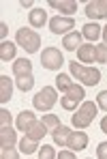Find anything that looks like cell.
Masks as SVG:
<instances>
[{"label": "cell", "mask_w": 107, "mask_h": 159, "mask_svg": "<svg viewBox=\"0 0 107 159\" xmlns=\"http://www.w3.org/2000/svg\"><path fill=\"white\" fill-rule=\"evenodd\" d=\"M36 123V116H34V112H30V110H22L19 112V116H17V120H15V127L19 129V131L26 133L32 125Z\"/></svg>", "instance_id": "4fadbf2b"}, {"label": "cell", "mask_w": 107, "mask_h": 159, "mask_svg": "<svg viewBox=\"0 0 107 159\" xmlns=\"http://www.w3.org/2000/svg\"><path fill=\"white\" fill-rule=\"evenodd\" d=\"M96 106L107 112V90H103V93H99V95H96Z\"/></svg>", "instance_id": "f1b7e54d"}, {"label": "cell", "mask_w": 107, "mask_h": 159, "mask_svg": "<svg viewBox=\"0 0 107 159\" xmlns=\"http://www.w3.org/2000/svg\"><path fill=\"white\" fill-rule=\"evenodd\" d=\"M81 41V32H69V34H64V39H62V48L64 50H69V52H73V50H79V43Z\"/></svg>", "instance_id": "ac0fdd59"}, {"label": "cell", "mask_w": 107, "mask_h": 159, "mask_svg": "<svg viewBox=\"0 0 107 159\" xmlns=\"http://www.w3.org/2000/svg\"><path fill=\"white\" fill-rule=\"evenodd\" d=\"M6 34H9V26H6L4 22H0V39L6 41Z\"/></svg>", "instance_id": "1f68e13d"}, {"label": "cell", "mask_w": 107, "mask_h": 159, "mask_svg": "<svg viewBox=\"0 0 107 159\" xmlns=\"http://www.w3.org/2000/svg\"><path fill=\"white\" fill-rule=\"evenodd\" d=\"M17 144V135L13 125H0V146L2 148H9V146H15Z\"/></svg>", "instance_id": "7c38bea8"}, {"label": "cell", "mask_w": 107, "mask_h": 159, "mask_svg": "<svg viewBox=\"0 0 107 159\" xmlns=\"http://www.w3.org/2000/svg\"><path fill=\"white\" fill-rule=\"evenodd\" d=\"M19 7H24V9L26 7H32V0H19Z\"/></svg>", "instance_id": "836d02e7"}, {"label": "cell", "mask_w": 107, "mask_h": 159, "mask_svg": "<svg viewBox=\"0 0 107 159\" xmlns=\"http://www.w3.org/2000/svg\"><path fill=\"white\" fill-rule=\"evenodd\" d=\"M88 133L86 131H73L71 133V138H69V142H66V146H69V151H73V153H77V151H83L86 146H88Z\"/></svg>", "instance_id": "8fae6325"}, {"label": "cell", "mask_w": 107, "mask_h": 159, "mask_svg": "<svg viewBox=\"0 0 107 159\" xmlns=\"http://www.w3.org/2000/svg\"><path fill=\"white\" fill-rule=\"evenodd\" d=\"M96 112H99V106L94 101H83L79 106V110H75V114H73V127H79V129L90 127Z\"/></svg>", "instance_id": "7a4b0ae2"}, {"label": "cell", "mask_w": 107, "mask_h": 159, "mask_svg": "<svg viewBox=\"0 0 107 159\" xmlns=\"http://www.w3.org/2000/svg\"><path fill=\"white\" fill-rule=\"evenodd\" d=\"M56 151H54L52 144H43L41 148H39V159H56Z\"/></svg>", "instance_id": "484cf974"}, {"label": "cell", "mask_w": 107, "mask_h": 159, "mask_svg": "<svg viewBox=\"0 0 107 159\" xmlns=\"http://www.w3.org/2000/svg\"><path fill=\"white\" fill-rule=\"evenodd\" d=\"M17 146H19V151H22L24 155H32V153L39 148V144H36L34 140H30L28 135H24V138H22V142H19Z\"/></svg>", "instance_id": "cb8c5ba5"}, {"label": "cell", "mask_w": 107, "mask_h": 159, "mask_svg": "<svg viewBox=\"0 0 107 159\" xmlns=\"http://www.w3.org/2000/svg\"><path fill=\"white\" fill-rule=\"evenodd\" d=\"M83 88L81 86H73L62 99H60V103H62V107L64 110H77V106L79 103H83Z\"/></svg>", "instance_id": "ba28073f"}, {"label": "cell", "mask_w": 107, "mask_h": 159, "mask_svg": "<svg viewBox=\"0 0 107 159\" xmlns=\"http://www.w3.org/2000/svg\"><path fill=\"white\" fill-rule=\"evenodd\" d=\"M96 62L107 65V45L105 43H99V45H96Z\"/></svg>", "instance_id": "4316f807"}, {"label": "cell", "mask_w": 107, "mask_h": 159, "mask_svg": "<svg viewBox=\"0 0 107 159\" xmlns=\"http://www.w3.org/2000/svg\"><path fill=\"white\" fill-rule=\"evenodd\" d=\"M88 159H90V157H88Z\"/></svg>", "instance_id": "d590c367"}, {"label": "cell", "mask_w": 107, "mask_h": 159, "mask_svg": "<svg viewBox=\"0 0 107 159\" xmlns=\"http://www.w3.org/2000/svg\"><path fill=\"white\" fill-rule=\"evenodd\" d=\"M28 24H30L32 30L45 26V24H47V13H45V9H32V11L28 13Z\"/></svg>", "instance_id": "5bb4252c"}, {"label": "cell", "mask_w": 107, "mask_h": 159, "mask_svg": "<svg viewBox=\"0 0 107 159\" xmlns=\"http://www.w3.org/2000/svg\"><path fill=\"white\" fill-rule=\"evenodd\" d=\"M103 43L107 45V24H105V28H103Z\"/></svg>", "instance_id": "e575fe53"}, {"label": "cell", "mask_w": 107, "mask_h": 159, "mask_svg": "<svg viewBox=\"0 0 107 159\" xmlns=\"http://www.w3.org/2000/svg\"><path fill=\"white\" fill-rule=\"evenodd\" d=\"M71 133H73V129H71V127L60 125V127L52 133V135H54V144H58V146H66V142H69Z\"/></svg>", "instance_id": "d6986e66"}, {"label": "cell", "mask_w": 107, "mask_h": 159, "mask_svg": "<svg viewBox=\"0 0 107 159\" xmlns=\"http://www.w3.org/2000/svg\"><path fill=\"white\" fill-rule=\"evenodd\" d=\"M77 62H81V65L96 62V45H92V43H81L79 50H77Z\"/></svg>", "instance_id": "30bf717a"}, {"label": "cell", "mask_w": 107, "mask_h": 159, "mask_svg": "<svg viewBox=\"0 0 107 159\" xmlns=\"http://www.w3.org/2000/svg\"><path fill=\"white\" fill-rule=\"evenodd\" d=\"M0 159H19V153H17L15 146H9V148H2Z\"/></svg>", "instance_id": "83f0119b"}, {"label": "cell", "mask_w": 107, "mask_h": 159, "mask_svg": "<svg viewBox=\"0 0 107 159\" xmlns=\"http://www.w3.org/2000/svg\"><path fill=\"white\" fill-rule=\"evenodd\" d=\"M41 65H43V69H47V71H58V69L64 65L62 52L56 50V48H45V50L41 52Z\"/></svg>", "instance_id": "5b68a950"}, {"label": "cell", "mask_w": 107, "mask_h": 159, "mask_svg": "<svg viewBox=\"0 0 107 159\" xmlns=\"http://www.w3.org/2000/svg\"><path fill=\"white\" fill-rule=\"evenodd\" d=\"M47 131H49V129H47V127H45L41 120H36V123H34V125H32V127H30V129L26 131V135L30 138V140L39 142V140H43V138L47 135Z\"/></svg>", "instance_id": "ffe728a7"}, {"label": "cell", "mask_w": 107, "mask_h": 159, "mask_svg": "<svg viewBox=\"0 0 107 159\" xmlns=\"http://www.w3.org/2000/svg\"><path fill=\"white\" fill-rule=\"evenodd\" d=\"M15 58V43L13 41H0V60H13Z\"/></svg>", "instance_id": "44dd1931"}, {"label": "cell", "mask_w": 107, "mask_h": 159, "mask_svg": "<svg viewBox=\"0 0 107 159\" xmlns=\"http://www.w3.org/2000/svg\"><path fill=\"white\" fill-rule=\"evenodd\" d=\"M73 88V80H71V75H66V73H60L58 78H56V90L58 93H69Z\"/></svg>", "instance_id": "7402d4cb"}, {"label": "cell", "mask_w": 107, "mask_h": 159, "mask_svg": "<svg viewBox=\"0 0 107 159\" xmlns=\"http://www.w3.org/2000/svg\"><path fill=\"white\" fill-rule=\"evenodd\" d=\"M15 41H17V45H22V50L28 52V54L39 52V48H41V37H39L32 28H19V30L15 32Z\"/></svg>", "instance_id": "3957f363"}, {"label": "cell", "mask_w": 107, "mask_h": 159, "mask_svg": "<svg viewBox=\"0 0 107 159\" xmlns=\"http://www.w3.org/2000/svg\"><path fill=\"white\" fill-rule=\"evenodd\" d=\"M83 13L88 20H103L107 17V0H90L83 7Z\"/></svg>", "instance_id": "52a82bcc"}, {"label": "cell", "mask_w": 107, "mask_h": 159, "mask_svg": "<svg viewBox=\"0 0 107 159\" xmlns=\"http://www.w3.org/2000/svg\"><path fill=\"white\" fill-rule=\"evenodd\" d=\"M56 159H77V157H75V153H73V151H60Z\"/></svg>", "instance_id": "4dcf8cb0"}, {"label": "cell", "mask_w": 107, "mask_h": 159, "mask_svg": "<svg viewBox=\"0 0 107 159\" xmlns=\"http://www.w3.org/2000/svg\"><path fill=\"white\" fill-rule=\"evenodd\" d=\"M47 4L52 7L54 11L62 13L64 17H69V15H75V13H77V2H75V0H49Z\"/></svg>", "instance_id": "9c48e42d"}, {"label": "cell", "mask_w": 107, "mask_h": 159, "mask_svg": "<svg viewBox=\"0 0 107 159\" xmlns=\"http://www.w3.org/2000/svg\"><path fill=\"white\" fill-rule=\"evenodd\" d=\"M101 131H103V133H107V116L103 118V120H101Z\"/></svg>", "instance_id": "d6a6232c"}, {"label": "cell", "mask_w": 107, "mask_h": 159, "mask_svg": "<svg viewBox=\"0 0 107 159\" xmlns=\"http://www.w3.org/2000/svg\"><path fill=\"white\" fill-rule=\"evenodd\" d=\"M101 34H103V30H101L99 24H94V22H88V24H83V28H81V37H86L88 43L90 41H99Z\"/></svg>", "instance_id": "2e32d148"}, {"label": "cell", "mask_w": 107, "mask_h": 159, "mask_svg": "<svg viewBox=\"0 0 107 159\" xmlns=\"http://www.w3.org/2000/svg\"><path fill=\"white\" fill-rule=\"evenodd\" d=\"M41 123H43V125H45V127H47L52 133L56 131L60 125H62V123H60V118H58V116H54V114H45V116L41 118Z\"/></svg>", "instance_id": "d4e9b609"}, {"label": "cell", "mask_w": 107, "mask_h": 159, "mask_svg": "<svg viewBox=\"0 0 107 159\" xmlns=\"http://www.w3.org/2000/svg\"><path fill=\"white\" fill-rule=\"evenodd\" d=\"M56 99H58V90L54 86H45L32 97V106L39 112H47V110H52L56 106Z\"/></svg>", "instance_id": "277c9868"}, {"label": "cell", "mask_w": 107, "mask_h": 159, "mask_svg": "<svg viewBox=\"0 0 107 159\" xmlns=\"http://www.w3.org/2000/svg\"><path fill=\"white\" fill-rule=\"evenodd\" d=\"M11 95H13V82L6 75H0V106L2 107H4V103L11 101Z\"/></svg>", "instance_id": "9a60e30c"}, {"label": "cell", "mask_w": 107, "mask_h": 159, "mask_svg": "<svg viewBox=\"0 0 107 159\" xmlns=\"http://www.w3.org/2000/svg\"><path fill=\"white\" fill-rule=\"evenodd\" d=\"M96 157L99 159H107V142H101L96 146Z\"/></svg>", "instance_id": "f546056e"}, {"label": "cell", "mask_w": 107, "mask_h": 159, "mask_svg": "<svg viewBox=\"0 0 107 159\" xmlns=\"http://www.w3.org/2000/svg\"><path fill=\"white\" fill-rule=\"evenodd\" d=\"M69 69H71V75L77 78L81 84H86V86H96V84L101 82V71L94 69V67H86V65L77 62V60H75V62L71 60Z\"/></svg>", "instance_id": "6da1fadb"}, {"label": "cell", "mask_w": 107, "mask_h": 159, "mask_svg": "<svg viewBox=\"0 0 107 159\" xmlns=\"http://www.w3.org/2000/svg\"><path fill=\"white\" fill-rule=\"evenodd\" d=\"M15 86L22 90V93H28L34 88V75H19L15 78Z\"/></svg>", "instance_id": "603a6c76"}, {"label": "cell", "mask_w": 107, "mask_h": 159, "mask_svg": "<svg viewBox=\"0 0 107 159\" xmlns=\"http://www.w3.org/2000/svg\"><path fill=\"white\" fill-rule=\"evenodd\" d=\"M49 30H52V34H69V32H73V26H75V22H73V17H64V15H56L49 20Z\"/></svg>", "instance_id": "8992f818"}, {"label": "cell", "mask_w": 107, "mask_h": 159, "mask_svg": "<svg viewBox=\"0 0 107 159\" xmlns=\"http://www.w3.org/2000/svg\"><path fill=\"white\" fill-rule=\"evenodd\" d=\"M13 73H15V78H19V75H32V62L28 58H17L13 62Z\"/></svg>", "instance_id": "e0dca14e"}]
</instances>
